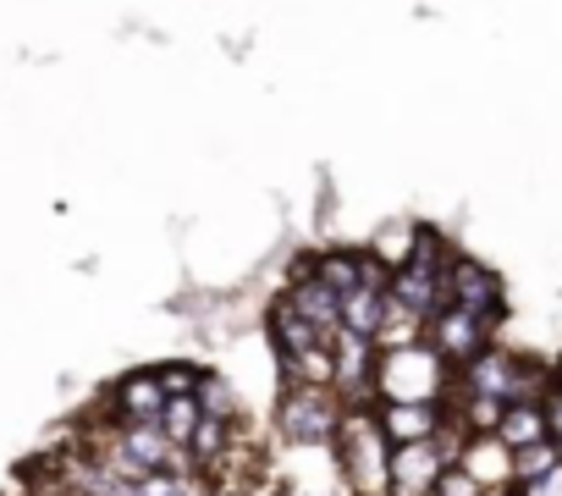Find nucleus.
Listing matches in <instances>:
<instances>
[{
    "label": "nucleus",
    "mask_w": 562,
    "mask_h": 496,
    "mask_svg": "<svg viewBox=\"0 0 562 496\" xmlns=\"http://www.w3.org/2000/svg\"><path fill=\"white\" fill-rule=\"evenodd\" d=\"M331 447H337V463H342L353 496H386L392 491V436H386L375 403H348Z\"/></svg>",
    "instance_id": "nucleus-1"
},
{
    "label": "nucleus",
    "mask_w": 562,
    "mask_h": 496,
    "mask_svg": "<svg viewBox=\"0 0 562 496\" xmlns=\"http://www.w3.org/2000/svg\"><path fill=\"white\" fill-rule=\"evenodd\" d=\"M452 386L458 370L430 342L381 348L375 359V403H452Z\"/></svg>",
    "instance_id": "nucleus-2"
},
{
    "label": "nucleus",
    "mask_w": 562,
    "mask_h": 496,
    "mask_svg": "<svg viewBox=\"0 0 562 496\" xmlns=\"http://www.w3.org/2000/svg\"><path fill=\"white\" fill-rule=\"evenodd\" d=\"M342 397L337 386H315V381H281L276 397V441L281 447H331L337 425H342Z\"/></svg>",
    "instance_id": "nucleus-3"
},
{
    "label": "nucleus",
    "mask_w": 562,
    "mask_h": 496,
    "mask_svg": "<svg viewBox=\"0 0 562 496\" xmlns=\"http://www.w3.org/2000/svg\"><path fill=\"white\" fill-rule=\"evenodd\" d=\"M447 298H452L458 309L491 320L496 331H502V320H507V288H502V277H496L491 266H480L474 255H452V266H447Z\"/></svg>",
    "instance_id": "nucleus-4"
},
{
    "label": "nucleus",
    "mask_w": 562,
    "mask_h": 496,
    "mask_svg": "<svg viewBox=\"0 0 562 496\" xmlns=\"http://www.w3.org/2000/svg\"><path fill=\"white\" fill-rule=\"evenodd\" d=\"M502 331L491 326V320H480V315H469V309H458V304H447V309H436L430 315V326H425V342L452 364V370H463V364H474L491 342H496Z\"/></svg>",
    "instance_id": "nucleus-5"
},
{
    "label": "nucleus",
    "mask_w": 562,
    "mask_h": 496,
    "mask_svg": "<svg viewBox=\"0 0 562 496\" xmlns=\"http://www.w3.org/2000/svg\"><path fill=\"white\" fill-rule=\"evenodd\" d=\"M331 353H337V397H342V403H375V359H381V342L342 326V331L331 337Z\"/></svg>",
    "instance_id": "nucleus-6"
},
{
    "label": "nucleus",
    "mask_w": 562,
    "mask_h": 496,
    "mask_svg": "<svg viewBox=\"0 0 562 496\" xmlns=\"http://www.w3.org/2000/svg\"><path fill=\"white\" fill-rule=\"evenodd\" d=\"M458 463L491 491V496H507V491H518V469H513V447L496 436V430H469V441H463V452H458Z\"/></svg>",
    "instance_id": "nucleus-7"
},
{
    "label": "nucleus",
    "mask_w": 562,
    "mask_h": 496,
    "mask_svg": "<svg viewBox=\"0 0 562 496\" xmlns=\"http://www.w3.org/2000/svg\"><path fill=\"white\" fill-rule=\"evenodd\" d=\"M447 463H452V458H447L441 436H436V441L392 447V491H386V496H430Z\"/></svg>",
    "instance_id": "nucleus-8"
},
{
    "label": "nucleus",
    "mask_w": 562,
    "mask_h": 496,
    "mask_svg": "<svg viewBox=\"0 0 562 496\" xmlns=\"http://www.w3.org/2000/svg\"><path fill=\"white\" fill-rule=\"evenodd\" d=\"M265 331H270V342H276V359H299V353H310V348H321V342H331L288 293H281L270 309H265Z\"/></svg>",
    "instance_id": "nucleus-9"
},
{
    "label": "nucleus",
    "mask_w": 562,
    "mask_h": 496,
    "mask_svg": "<svg viewBox=\"0 0 562 496\" xmlns=\"http://www.w3.org/2000/svg\"><path fill=\"white\" fill-rule=\"evenodd\" d=\"M375 408H381V425H386L392 447L436 441L447 430V414H452V403H375Z\"/></svg>",
    "instance_id": "nucleus-10"
},
{
    "label": "nucleus",
    "mask_w": 562,
    "mask_h": 496,
    "mask_svg": "<svg viewBox=\"0 0 562 496\" xmlns=\"http://www.w3.org/2000/svg\"><path fill=\"white\" fill-rule=\"evenodd\" d=\"M160 408H166V386H160V370H133V375H122L116 386H111V397H105V414L111 419H160Z\"/></svg>",
    "instance_id": "nucleus-11"
},
{
    "label": "nucleus",
    "mask_w": 562,
    "mask_h": 496,
    "mask_svg": "<svg viewBox=\"0 0 562 496\" xmlns=\"http://www.w3.org/2000/svg\"><path fill=\"white\" fill-rule=\"evenodd\" d=\"M288 298H293V304H299V309L326 331V337H337V331H342V293H337V288H326L304 260L293 266V288H288Z\"/></svg>",
    "instance_id": "nucleus-12"
},
{
    "label": "nucleus",
    "mask_w": 562,
    "mask_h": 496,
    "mask_svg": "<svg viewBox=\"0 0 562 496\" xmlns=\"http://www.w3.org/2000/svg\"><path fill=\"white\" fill-rule=\"evenodd\" d=\"M392 298L403 304V309H414V315H436V309H447L452 298H447V277L441 271H419V266H403V271H392Z\"/></svg>",
    "instance_id": "nucleus-13"
},
{
    "label": "nucleus",
    "mask_w": 562,
    "mask_h": 496,
    "mask_svg": "<svg viewBox=\"0 0 562 496\" xmlns=\"http://www.w3.org/2000/svg\"><path fill=\"white\" fill-rule=\"evenodd\" d=\"M496 436H502L513 452H518V447H535V441H551V414H546V403H540V397H518V403H507Z\"/></svg>",
    "instance_id": "nucleus-14"
},
{
    "label": "nucleus",
    "mask_w": 562,
    "mask_h": 496,
    "mask_svg": "<svg viewBox=\"0 0 562 496\" xmlns=\"http://www.w3.org/2000/svg\"><path fill=\"white\" fill-rule=\"evenodd\" d=\"M304 266H310L326 288H337L342 298L359 288V248H321V255H310Z\"/></svg>",
    "instance_id": "nucleus-15"
},
{
    "label": "nucleus",
    "mask_w": 562,
    "mask_h": 496,
    "mask_svg": "<svg viewBox=\"0 0 562 496\" xmlns=\"http://www.w3.org/2000/svg\"><path fill=\"white\" fill-rule=\"evenodd\" d=\"M381 320H386V293H381V288H353V293L342 298V326H348V331L375 337Z\"/></svg>",
    "instance_id": "nucleus-16"
},
{
    "label": "nucleus",
    "mask_w": 562,
    "mask_h": 496,
    "mask_svg": "<svg viewBox=\"0 0 562 496\" xmlns=\"http://www.w3.org/2000/svg\"><path fill=\"white\" fill-rule=\"evenodd\" d=\"M414 243H419V221H397V226H381L375 243H370V255H381L392 271H403L414 260Z\"/></svg>",
    "instance_id": "nucleus-17"
},
{
    "label": "nucleus",
    "mask_w": 562,
    "mask_h": 496,
    "mask_svg": "<svg viewBox=\"0 0 562 496\" xmlns=\"http://www.w3.org/2000/svg\"><path fill=\"white\" fill-rule=\"evenodd\" d=\"M199 419H204V408H199V392L193 397H166V408H160V425H166V436L171 441H193V430H199Z\"/></svg>",
    "instance_id": "nucleus-18"
},
{
    "label": "nucleus",
    "mask_w": 562,
    "mask_h": 496,
    "mask_svg": "<svg viewBox=\"0 0 562 496\" xmlns=\"http://www.w3.org/2000/svg\"><path fill=\"white\" fill-rule=\"evenodd\" d=\"M562 463V441L551 436V441H535V447H518L513 452V469H518V485L524 480H540L546 469H557Z\"/></svg>",
    "instance_id": "nucleus-19"
},
{
    "label": "nucleus",
    "mask_w": 562,
    "mask_h": 496,
    "mask_svg": "<svg viewBox=\"0 0 562 496\" xmlns=\"http://www.w3.org/2000/svg\"><path fill=\"white\" fill-rule=\"evenodd\" d=\"M199 408H204V414H215V419H243L237 392H232L221 375H210V370H204V381H199Z\"/></svg>",
    "instance_id": "nucleus-20"
},
{
    "label": "nucleus",
    "mask_w": 562,
    "mask_h": 496,
    "mask_svg": "<svg viewBox=\"0 0 562 496\" xmlns=\"http://www.w3.org/2000/svg\"><path fill=\"white\" fill-rule=\"evenodd\" d=\"M155 370H160L166 397H193L199 381H204V370H199V364H182V359H177V364H155Z\"/></svg>",
    "instance_id": "nucleus-21"
},
{
    "label": "nucleus",
    "mask_w": 562,
    "mask_h": 496,
    "mask_svg": "<svg viewBox=\"0 0 562 496\" xmlns=\"http://www.w3.org/2000/svg\"><path fill=\"white\" fill-rule=\"evenodd\" d=\"M430 496H491V491H485V485H480V480H474V474H469L463 463H447Z\"/></svg>",
    "instance_id": "nucleus-22"
},
{
    "label": "nucleus",
    "mask_w": 562,
    "mask_h": 496,
    "mask_svg": "<svg viewBox=\"0 0 562 496\" xmlns=\"http://www.w3.org/2000/svg\"><path fill=\"white\" fill-rule=\"evenodd\" d=\"M518 496H562V463H557V469H546L540 480H524V485H518Z\"/></svg>",
    "instance_id": "nucleus-23"
},
{
    "label": "nucleus",
    "mask_w": 562,
    "mask_h": 496,
    "mask_svg": "<svg viewBox=\"0 0 562 496\" xmlns=\"http://www.w3.org/2000/svg\"><path fill=\"white\" fill-rule=\"evenodd\" d=\"M507 496H518V491H507Z\"/></svg>",
    "instance_id": "nucleus-24"
}]
</instances>
